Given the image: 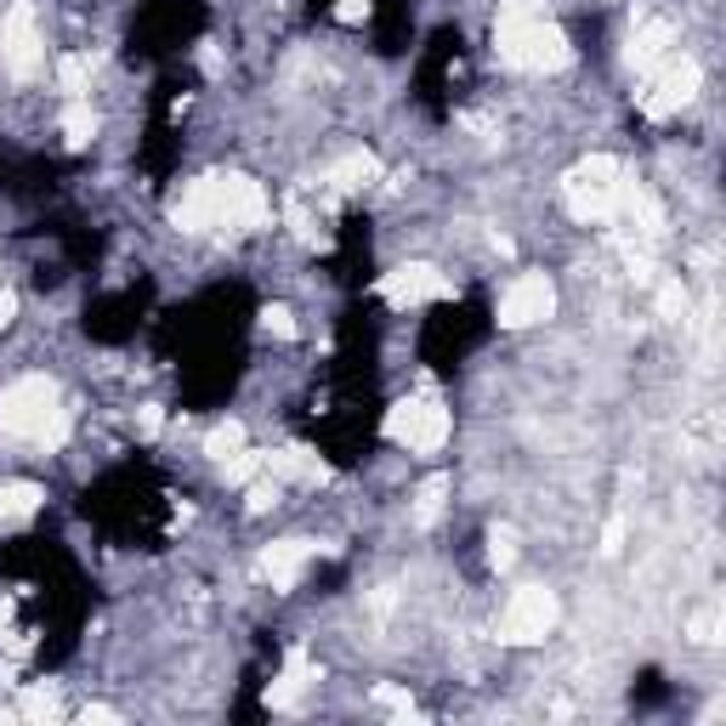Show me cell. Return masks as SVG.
Wrapping results in <instances>:
<instances>
[{
  "instance_id": "836d02e7",
  "label": "cell",
  "mask_w": 726,
  "mask_h": 726,
  "mask_svg": "<svg viewBox=\"0 0 726 726\" xmlns=\"http://www.w3.org/2000/svg\"><path fill=\"white\" fill-rule=\"evenodd\" d=\"M12 318H18V295L0 290V324H12Z\"/></svg>"
},
{
  "instance_id": "9c48e42d",
  "label": "cell",
  "mask_w": 726,
  "mask_h": 726,
  "mask_svg": "<svg viewBox=\"0 0 726 726\" xmlns=\"http://www.w3.org/2000/svg\"><path fill=\"white\" fill-rule=\"evenodd\" d=\"M381 295H386L392 307H426V302H449L454 279L438 273L432 261H404V268H392L381 279Z\"/></svg>"
},
{
  "instance_id": "d6986e66",
  "label": "cell",
  "mask_w": 726,
  "mask_h": 726,
  "mask_svg": "<svg viewBox=\"0 0 726 726\" xmlns=\"http://www.w3.org/2000/svg\"><path fill=\"white\" fill-rule=\"evenodd\" d=\"M91 137H97L91 103H86V97H69V109H63V143H69V148H86Z\"/></svg>"
},
{
  "instance_id": "3957f363",
  "label": "cell",
  "mask_w": 726,
  "mask_h": 726,
  "mask_svg": "<svg viewBox=\"0 0 726 726\" xmlns=\"http://www.w3.org/2000/svg\"><path fill=\"white\" fill-rule=\"evenodd\" d=\"M619 193H624V165L613 154H590L563 177V200L574 222H608L619 211Z\"/></svg>"
},
{
  "instance_id": "4dcf8cb0",
  "label": "cell",
  "mask_w": 726,
  "mask_h": 726,
  "mask_svg": "<svg viewBox=\"0 0 726 726\" xmlns=\"http://www.w3.org/2000/svg\"><path fill=\"white\" fill-rule=\"evenodd\" d=\"M370 18V0H341L336 7V23H363Z\"/></svg>"
},
{
  "instance_id": "83f0119b",
  "label": "cell",
  "mask_w": 726,
  "mask_h": 726,
  "mask_svg": "<svg viewBox=\"0 0 726 726\" xmlns=\"http://www.w3.org/2000/svg\"><path fill=\"white\" fill-rule=\"evenodd\" d=\"M290 227H295V239H302V245H318V227H313V216L302 205H290Z\"/></svg>"
},
{
  "instance_id": "8992f818",
  "label": "cell",
  "mask_w": 726,
  "mask_h": 726,
  "mask_svg": "<svg viewBox=\"0 0 726 726\" xmlns=\"http://www.w3.org/2000/svg\"><path fill=\"white\" fill-rule=\"evenodd\" d=\"M653 80L642 86V114L647 120H670V114H681L692 97H699V86H704V69H699V57H665L658 69H647Z\"/></svg>"
},
{
  "instance_id": "cb8c5ba5",
  "label": "cell",
  "mask_w": 726,
  "mask_h": 726,
  "mask_svg": "<svg viewBox=\"0 0 726 726\" xmlns=\"http://www.w3.org/2000/svg\"><path fill=\"white\" fill-rule=\"evenodd\" d=\"M658 318H687V290H681V279H665L658 284Z\"/></svg>"
},
{
  "instance_id": "7c38bea8",
  "label": "cell",
  "mask_w": 726,
  "mask_h": 726,
  "mask_svg": "<svg viewBox=\"0 0 726 726\" xmlns=\"http://www.w3.org/2000/svg\"><path fill=\"white\" fill-rule=\"evenodd\" d=\"M171 222L182 227V234H211V227H222V200H216V171L211 177H193L177 205H171Z\"/></svg>"
},
{
  "instance_id": "30bf717a",
  "label": "cell",
  "mask_w": 726,
  "mask_h": 726,
  "mask_svg": "<svg viewBox=\"0 0 726 726\" xmlns=\"http://www.w3.org/2000/svg\"><path fill=\"white\" fill-rule=\"evenodd\" d=\"M551 313H556V284H551L545 273H522V279H511L506 295H500V324H506V329H534V324H545Z\"/></svg>"
},
{
  "instance_id": "d6a6232c",
  "label": "cell",
  "mask_w": 726,
  "mask_h": 726,
  "mask_svg": "<svg viewBox=\"0 0 726 726\" xmlns=\"http://www.w3.org/2000/svg\"><path fill=\"white\" fill-rule=\"evenodd\" d=\"M200 69H205V75H222V52H216L211 41H205V52H200Z\"/></svg>"
},
{
  "instance_id": "4316f807",
  "label": "cell",
  "mask_w": 726,
  "mask_h": 726,
  "mask_svg": "<svg viewBox=\"0 0 726 726\" xmlns=\"http://www.w3.org/2000/svg\"><path fill=\"white\" fill-rule=\"evenodd\" d=\"M511 556H517V545H511V534L500 528V534L488 540V563H494V568H511Z\"/></svg>"
},
{
  "instance_id": "ac0fdd59",
  "label": "cell",
  "mask_w": 726,
  "mask_h": 726,
  "mask_svg": "<svg viewBox=\"0 0 726 726\" xmlns=\"http://www.w3.org/2000/svg\"><path fill=\"white\" fill-rule=\"evenodd\" d=\"M91 75H97L91 52H63V57H57V91H63V97H86V91H91Z\"/></svg>"
},
{
  "instance_id": "7a4b0ae2",
  "label": "cell",
  "mask_w": 726,
  "mask_h": 726,
  "mask_svg": "<svg viewBox=\"0 0 726 726\" xmlns=\"http://www.w3.org/2000/svg\"><path fill=\"white\" fill-rule=\"evenodd\" d=\"M0 432L18 438V443H35L41 454L69 443V409L57 398V381L29 370V375L0 386Z\"/></svg>"
},
{
  "instance_id": "f546056e",
  "label": "cell",
  "mask_w": 726,
  "mask_h": 726,
  "mask_svg": "<svg viewBox=\"0 0 726 726\" xmlns=\"http://www.w3.org/2000/svg\"><path fill=\"white\" fill-rule=\"evenodd\" d=\"M137 432H143V438H159V432H165V409H159V404H148V409L137 415Z\"/></svg>"
},
{
  "instance_id": "52a82bcc",
  "label": "cell",
  "mask_w": 726,
  "mask_h": 726,
  "mask_svg": "<svg viewBox=\"0 0 726 726\" xmlns=\"http://www.w3.org/2000/svg\"><path fill=\"white\" fill-rule=\"evenodd\" d=\"M0 63H7L12 80H35L46 69V46H41V23L29 0H12L7 18H0Z\"/></svg>"
},
{
  "instance_id": "1f68e13d",
  "label": "cell",
  "mask_w": 726,
  "mask_h": 726,
  "mask_svg": "<svg viewBox=\"0 0 726 726\" xmlns=\"http://www.w3.org/2000/svg\"><path fill=\"white\" fill-rule=\"evenodd\" d=\"M80 721H86V726H91V721H120V710H109V704H86Z\"/></svg>"
},
{
  "instance_id": "ba28073f",
  "label": "cell",
  "mask_w": 726,
  "mask_h": 726,
  "mask_svg": "<svg viewBox=\"0 0 726 726\" xmlns=\"http://www.w3.org/2000/svg\"><path fill=\"white\" fill-rule=\"evenodd\" d=\"M216 200H222V227H234V234H256V227H268V216H273L268 188L256 177H239V171H216Z\"/></svg>"
},
{
  "instance_id": "d4e9b609",
  "label": "cell",
  "mask_w": 726,
  "mask_h": 726,
  "mask_svg": "<svg viewBox=\"0 0 726 726\" xmlns=\"http://www.w3.org/2000/svg\"><path fill=\"white\" fill-rule=\"evenodd\" d=\"M261 329L279 336V341H295V313L290 307H261Z\"/></svg>"
},
{
  "instance_id": "5b68a950",
  "label": "cell",
  "mask_w": 726,
  "mask_h": 726,
  "mask_svg": "<svg viewBox=\"0 0 726 726\" xmlns=\"http://www.w3.org/2000/svg\"><path fill=\"white\" fill-rule=\"evenodd\" d=\"M556 624H563V602H556V590L522 585V590H511V602L500 613V642L506 647H534V642H545L556 631Z\"/></svg>"
},
{
  "instance_id": "e0dca14e",
  "label": "cell",
  "mask_w": 726,
  "mask_h": 726,
  "mask_svg": "<svg viewBox=\"0 0 726 726\" xmlns=\"http://www.w3.org/2000/svg\"><path fill=\"white\" fill-rule=\"evenodd\" d=\"M41 500H46V494L35 483H7V488H0V528H23L29 517L41 511Z\"/></svg>"
},
{
  "instance_id": "277c9868",
  "label": "cell",
  "mask_w": 726,
  "mask_h": 726,
  "mask_svg": "<svg viewBox=\"0 0 726 726\" xmlns=\"http://www.w3.org/2000/svg\"><path fill=\"white\" fill-rule=\"evenodd\" d=\"M454 438V415L443 398H398L386 409V443H398L409 454H438L443 443Z\"/></svg>"
},
{
  "instance_id": "9a60e30c",
  "label": "cell",
  "mask_w": 726,
  "mask_h": 726,
  "mask_svg": "<svg viewBox=\"0 0 726 726\" xmlns=\"http://www.w3.org/2000/svg\"><path fill=\"white\" fill-rule=\"evenodd\" d=\"M313 681H318L313 658H307V653H295L290 665H284V676L268 687V704H273V710H295V704H302V692H307Z\"/></svg>"
},
{
  "instance_id": "2e32d148",
  "label": "cell",
  "mask_w": 726,
  "mask_h": 726,
  "mask_svg": "<svg viewBox=\"0 0 726 726\" xmlns=\"http://www.w3.org/2000/svg\"><path fill=\"white\" fill-rule=\"evenodd\" d=\"M381 177V159L370 148H352L336 159V171H329V188H341V193H358V188H370Z\"/></svg>"
},
{
  "instance_id": "f1b7e54d",
  "label": "cell",
  "mask_w": 726,
  "mask_h": 726,
  "mask_svg": "<svg viewBox=\"0 0 726 726\" xmlns=\"http://www.w3.org/2000/svg\"><path fill=\"white\" fill-rule=\"evenodd\" d=\"M715 631H721V613L715 608H704L699 619H692V642H715Z\"/></svg>"
},
{
  "instance_id": "44dd1931",
  "label": "cell",
  "mask_w": 726,
  "mask_h": 726,
  "mask_svg": "<svg viewBox=\"0 0 726 726\" xmlns=\"http://www.w3.org/2000/svg\"><path fill=\"white\" fill-rule=\"evenodd\" d=\"M239 449H245V426H239V420H222L216 432L205 438V454L216 460V466H222V460H234Z\"/></svg>"
},
{
  "instance_id": "8fae6325",
  "label": "cell",
  "mask_w": 726,
  "mask_h": 726,
  "mask_svg": "<svg viewBox=\"0 0 726 726\" xmlns=\"http://www.w3.org/2000/svg\"><path fill=\"white\" fill-rule=\"evenodd\" d=\"M313 556H318L313 540H273L268 551H261V563H256V579L273 585V590H295L302 574L313 568Z\"/></svg>"
},
{
  "instance_id": "ffe728a7",
  "label": "cell",
  "mask_w": 726,
  "mask_h": 726,
  "mask_svg": "<svg viewBox=\"0 0 726 726\" xmlns=\"http://www.w3.org/2000/svg\"><path fill=\"white\" fill-rule=\"evenodd\" d=\"M449 488H454V483H449L443 472H438V477H426V483L415 488V522H420V528L443 517V506H449Z\"/></svg>"
},
{
  "instance_id": "e575fe53",
  "label": "cell",
  "mask_w": 726,
  "mask_h": 726,
  "mask_svg": "<svg viewBox=\"0 0 726 726\" xmlns=\"http://www.w3.org/2000/svg\"><path fill=\"white\" fill-rule=\"evenodd\" d=\"M624 545V522H608V534H602V551H619Z\"/></svg>"
},
{
  "instance_id": "5bb4252c",
  "label": "cell",
  "mask_w": 726,
  "mask_h": 726,
  "mask_svg": "<svg viewBox=\"0 0 726 726\" xmlns=\"http://www.w3.org/2000/svg\"><path fill=\"white\" fill-rule=\"evenodd\" d=\"M670 46H676V29H670L665 18H647L636 35H631V63L647 75V69H658V63L670 57Z\"/></svg>"
},
{
  "instance_id": "4fadbf2b",
  "label": "cell",
  "mask_w": 726,
  "mask_h": 726,
  "mask_svg": "<svg viewBox=\"0 0 726 726\" xmlns=\"http://www.w3.org/2000/svg\"><path fill=\"white\" fill-rule=\"evenodd\" d=\"M261 466H268L279 483H302V488H318V483H329V466H324V460H318L313 449H302V443L261 454Z\"/></svg>"
},
{
  "instance_id": "603a6c76",
  "label": "cell",
  "mask_w": 726,
  "mask_h": 726,
  "mask_svg": "<svg viewBox=\"0 0 726 726\" xmlns=\"http://www.w3.org/2000/svg\"><path fill=\"white\" fill-rule=\"evenodd\" d=\"M222 477L234 483V488H245L250 477H261V454H256V449H239L234 460H222Z\"/></svg>"
},
{
  "instance_id": "6da1fadb",
  "label": "cell",
  "mask_w": 726,
  "mask_h": 726,
  "mask_svg": "<svg viewBox=\"0 0 726 726\" xmlns=\"http://www.w3.org/2000/svg\"><path fill=\"white\" fill-rule=\"evenodd\" d=\"M494 52H500L506 69L517 75H556L574 63L568 35L545 18L540 0H500V18H494Z\"/></svg>"
},
{
  "instance_id": "7402d4cb",
  "label": "cell",
  "mask_w": 726,
  "mask_h": 726,
  "mask_svg": "<svg viewBox=\"0 0 726 726\" xmlns=\"http://www.w3.org/2000/svg\"><path fill=\"white\" fill-rule=\"evenodd\" d=\"M18 710L29 715V721H52L57 715V687H23V699H18Z\"/></svg>"
},
{
  "instance_id": "484cf974",
  "label": "cell",
  "mask_w": 726,
  "mask_h": 726,
  "mask_svg": "<svg viewBox=\"0 0 726 726\" xmlns=\"http://www.w3.org/2000/svg\"><path fill=\"white\" fill-rule=\"evenodd\" d=\"M375 704H381V710H392V715H404V721L415 715V699H409L404 687H375Z\"/></svg>"
}]
</instances>
